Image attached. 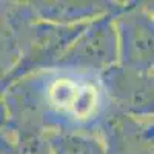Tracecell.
<instances>
[{
    "label": "cell",
    "instance_id": "cell-5",
    "mask_svg": "<svg viewBox=\"0 0 154 154\" xmlns=\"http://www.w3.org/2000/svg\"><path fill=\"white\" fill-rule=\"evenodd\" d=\"M111 105L128 116L152 120L154 77L120 65H114L100 74Z\"/></svg>",
    "mask_w": 154,
    "mask_h": 154
},
{
    "label": "cell",
    "instance_id": "cell-9",
    "mask_svg": "<svg viewBox=\"0 0 154 154\" xmlns=\"http://www.w3.org/2000/svg\"><path fill=\"white\" fill-rule=\"evenodd\" d=\"M19 62V51L12 32L5 20H0V88Z\"/></svg>",
    "mask_w": 154,
    "mask_h": 154
},
{
    "label": "cell",
    "instance_id": "cell-8",
    "mask_svg": "<svg viewBox=\"0 0 154 154\" xmlns=\"http://www.w3.org/2000/svg\"><path fill=\"white\" fill-rule=\"evenodd\" d=\"M53 154H108L99 137L83 134H48Z\"/></svg>",
    "mask_w": 154,
    "mask_h": 154
},
{
    "label": "cell",
    "instance_id": "cell-6",
    "mask_svg": "<svg viewBox=\"0 0 154 154\" xmlns=\"http://www.w3.org/2000/svg\"><path fill=\"white\" fill-rule=\"evenodd\" d=\"M99 139L108 154H152V120L133 117L111 105Z\"/></svg>",
    "mask_w": 154,
    "mask_h": 154
},
{
    "label": "cell",
    "instance_id": "cell-1",
    "mask_svg": "<svg viewBox=\"0 0 154 154\" xmlns=\"http://www.w3.org/2000/svg\"><path fill=\"white\" fill-rule=\"evenodd\" d=\"M9 133L83 134L99 137L111 102L100 74L48 66L5 88Z\"/></svg>",
    "mask_w": 154,
    "mask_h": 154
},
{
    "label": "cell",
    "instance_id": "cell-2",
    "mask_svg": "<svg viewBox=\"0 0 154 154\" xmlns=\"http://www.w3.org/2000/svg\"><path fill=\"white\" fill-rule=\"evenodd\" d=\"M6 23L19 51V62L0 91L32 71L54 66L68 46L77 38L85 25L62 26L37 19L29 2H12Z\"/></svg>",
    "mask_w": 154,
    "mask_h": 154
},
{
    "label": "cell",
    "instance_id": "cell-11",
    "mask_svg": "<svg viewBox=\"0 0 154 154\" xmlns=\"http://www.w3.org/2000/svg\"><path fill=\"white\" fill-rule=\"evenodd\" d=\"M11 152H12V139L5 128V130L0 131V154H11Z\"/></svg>",
    "mask_w": 154,
    "mask_h": 154
},
{
    "label": "cell",
    "instance_id": "cell-13",
    "mask_svg": "<svg viewBox=\"0 0 154 154\" xmlns=\"http://www.w3.org/2000/svg\"><path fill=\"white\" fill-rule=\"evenodd\" d=\"M11 5H12V2H6V0H5V2H2V0H0V20H5L6 19Z\"/></svg>",
    "mask_w": 154,
    "mask_h": 154
},
{
    "label": "cell",
    "instance_id": "cell-7",
    "mask_svg": "<svg viewBox=\"0 0 154 154\" xmlns=\"http://www.w3.org/2000/svg\"><path fill=\"white\" fill-rule=\"evenodd\" d=\"M37 19L62 26L85 25L116 12L122 3L106 0H35L29 2Z\"/></svg>",
    "mask_w": 154,
    "mask_h": 154
},
{
    "label": "cell",
    "instance_id": "cell-3",
    "mask_svg": "<svg viewBox=\"0 0 154 154\" xmlns=\"http://www.w3.org/2000/svg\"><path fill=\"white\" fill-rule=\"evenodd\" d=\"M117 34V65L152 74L154 68V17L142 2L122 3L114 12Z\"/></svg>",
    "mask_w": 154,
    "mask_h": 154
},
{
    "label": "cell",
    "instance_id": "cell-12",
    "mask_svg": "<svg viewBox=\"0 0 154 154\" xmlns=\"http://www.w3.org/2000/svg\"><path fill=\"white\" fill-rule=\"evenodd\" d=\"M6 126H8V109L3 99V93L0 91V131L5 130Z\"/></svg>",
    "mask_w": 154,
    "mask_h": 154
},
{
    "label": "cell",
    "instance_id": "cell-10",
    "mask_svg": "<svg viewBox=\"0 0 154 154\" xmlns=\"http://www.w3.org/2000/svg\"><path fill=\"white\" fill-rule=\"evenodd\" d=\"M9 136L12 139L11 154H53L48 142V134L45 133L23 131V133H9Z\"/></svg>",
    "mask_w": 154,
    "mask_h": 154
},
{
    "label": "cell",
    "instance_id": "cell-4",
    "mask_svg": "<svg viewBox=\"0 0 154 154\" xmlns=\"http://www.w3.org/2000/svg\"><path fill=\"white\" fill-rule=\"evenodd\" d=\"M119 62L114 12L94 19L57 60V66H68L102 74Z\"/></svg>",
    "mask_w": 154,
    "mask_h": 154
}]
</instances>
